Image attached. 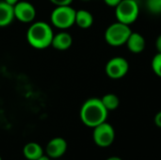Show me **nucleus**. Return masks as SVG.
I'll return each instance as SVG.
<instances>
[{
  "mask_svg": "<svg viewBox=\"0 0 161 160\" xmlns=\"http://www.w3.org/2000/svg\"><path fill=\"white\" fill-rule=\"evenodd\" d=\"M147 8L154 14L161 13V0H147Z\"/></svg>",
  "mask_w": 161,
  "mask_h": 160,
  "instance_id": "16",
  "label": "nucleus"
},
{
  "mask_svg": "<svg viewBox=\"0 0 161 160\" xmlns=\"http://www.w3.org/2000/svg\"><path fill=\"white\" fill-rule=\"evenodd\" d=\"M108 111L100 98H90L84 102L80 108V119L88 127H95L107 122Z\"/></svg>",
  "mask_w": 161,
  "mask_h": 160,
  "instance_id": "1",
  "label": "nucleus"
},
{
  "mask_svg": "<svg viewBox=\"0 0 161 160\" xmlns=\"http://www.w3.org/2000/svg\"><path fill=\"white\" fill-rule=\"evenodd\" d=\"M105 3L110 7H116L122 0H104Z\"/></svg>",
  "mask_w": 161,
  "mask_h": 160,
  "instance_id": "20",
  "label": "nucleus"
},
{
  "mask_svg": "<svg viewBox=\"0 0 161 160\" xmlns=\"http://www.w3.org/2000/svg\"><path fill=\"white\" fill-rule=\"evenodd\" d=\"M135 1H138V0H135Z\"/></svg>",
  "mask_w": 161,
  "mask_h": 160,
  "instance_id": "27",
  "label": "nucleus"
},
{
  "mask_svg": "<svg viewBox=\"0 0 161 160\" xmlns=\"http://www.w3.org/2000/svg\"><path fill=\"white\" fill-rule=\"evenodd\" d=\"M101 101H102L103 105L105 106V108L108 109V111L115 110L116 108H118V107L120 105V99L114 93H108V94L104 95L101 98Z\"/></svg>",
  "mask_w": 161,
  "mask_h": 160,
  "instance_id": "15",
  "label": "nucleus"
},
{
  "mask_svg": "<svg viewBox=\"0 0 161 160\" xmlns=\"http://www.w3.org/2000/svg\"><path fill=\"white\" fill-rule=\"evenodd\" d=\"M5 2H7L8 4L11 5V6H14L15 4H17L20 0H4Z\"/></svg>",
  "mask_w": 161,
  "mask_h": 160,
  "instance_id": "22",
  "label": "nucleus"
},
{
  "mask_svg": "<svg viewBox=\"0 0 161 160\" xmlns=\"http://www.w3.org/2000/svg\"><path fill=\"white\" fill-rule=\"evenodd\" d=\"M53 37L54 33L51 25L42 21L33 23L26 32L27 42L30 46L39 50L51 46Z\"/></svg>",
  "mask_w": 161,
  "mask_h": 160,
  "instance_id": "2",
  "label": "nucleus"
},
{
  "mask_svg": "<svg viewBox=\"0 0 161 160\" xmlns=\"http://www.w3.org/2000/svg\"><path fill=\"white\" fill-rule=\"evenodd\" d=\"M152 69L154 73L161 78V53H158L152 59Z\"/></svg>",
  "mask_w": 161,
  "mask_h": 160,
  "instance_id": "17",
  "label": "nucleus"
},
{
  "mask_svg": "<svg viewBox=\"0 0 161 160\" xmlns=\"http://www.w3.org/2000/svg\"><path fill=\"white\" fill-rule=\"evenodd\" d=\"M131 32L128 25L121 22L113 23L105 32V40L111 46H121L126 43Z\"/></svg>",
  "mask_w": 161,
  "mask_h": 160,
  "instance_id": "3",
  "label": "nucleus"
},
{
  "mask_svg": "<svg viewBox=\"0 0 161 160\" xmlns=\"http://www.w3.org/2000/svg\"><path fill=\"white\" fill-rule=\"evenodd\" d=\"M75 12L70 5L58 6L51 13V23L59 29H67L75 23Z\"/></svg>",
  "mask_w": 161,
  "mask_h": 160,
  "instance_id": "4",
  "label": "nucleus"
},
{
  "mask_svg": "<svg viewBox=\"0 0 161 160\" xmlns=\"http://www.w3.org/2000/svg\"><path fill=\"white\" fill-rule=\"evenodd\" d=\"M23 154L28 160H37L43 155L42 147L37 142H28L23 148Z\"/></svg>",
  "mask_w": 161,
  "mask_h": 160,
  "instance_id": "13",
  "label": "nucleus"
},
{
  "mask_svg": "<svg viewBox=\"0 0 161 160\" xmlns=\"http://www.w3.org/2000/svg\"><path fill=\"white\" fill-rule=\"evenodd\" d=\"M13 9L15 18L22 23H31L36 17V8L27 1L20 0L13 6Z\"/></svg>",
  "mask_w": 161,
  "mask_h": 160,
  "instance_id": "8",
  "label": "nucleus"
},
{
  "mask_svg": "<svg viewBox=\"0 0 161 160\" xmlns=\"http://www.w3.org/2000/svg\"><path fill=\"white\" fill-rule=\"evenodd\" d=\"M52 4H54L56 7L58 6H68L71 5L73 0H49Z\"/></svg>",
  "mask_w": 161,
  "mask_h": 160,
  "instance_id": "18",
  "label": "nucleus"
},
{
  "mask_svg": "<svg viewBox=\"0 0 161 160\" xmlns=\"http://www.w3.org/2000/svg\"><path fill=\"white\" fill-rule=\"evenodd\" d=\"M0 160H2V157H1V156H0Z\"/></svg>",
  "mask_w": 161,
  "mask_h": 160,
  "instance_id": "26",
  "label": "nucleus"
},
{
  "mask_svg": "<svg viewBox=\"0 0 161 160\" xmlns=\"http://www.w3.org/2000/svg\"><path fill=\"white\" fill-rule=\"evenodd\" d=\"M75 24L81 28H89L93 24V16L88 10H85V9L76 10Z\"/></svg>",
  "mask_w": 161,
  "mask_h": 160,
  "instance_id": "14",
  "label": "nucleus"
},
{
  "mask_svg": "<svg viewBox=\"0 0 161 160\" xmlns=\"http://www.w3.org/2000/svg\"><path fill=\"white\" fill-rule=\"evenodd\" d=\"M14 19L15 16H14L13 6L8 4L4 0H1L0 1V27H5L9 25Z\"/></svg>",
  "mask_w": 161,
  "mask_h": 160,
  "instance_id": "11",
  "label": "nucleus"
},
{
  "mask_svg": "<svg viewBox=\"0 0 161 160\" xmlns=\"http://www.w3.org/2000/svg\"><path fill=\"white\" fill-rule=\"evenodd\" d=\"M81 1H83V2H89V1H91V0H81Z\"/></svg>",
  "mask_w": 161,
  "mask_h": 160,
  "instance_id": "25",
  "label": "nucleus"
},
{
  "mask_svg": "<svg viewBox=\"0 0 161 160\" xmlns=\"http://www.w3.org/2000/svg\"><path fill=\"white\" fill-rule=\"evenodd\" d=\"M145 39L142 37V35L137 32H131L126 41V45L129 51L135 54L142 53L145 48Z\"/></svg>",
  "mask_w": 161,
  "mask_h": 160,
  "instance_id": "12",
  "label": "nucleus"
},
{
  "mask_svg": "<svg viewBox=\"0 0 161 160\" xmlns=\"http://www.w3.org/2000/svg\"><path fill=\"white\" fill-rule=\"evenodd\" d=\"M106 74L111 79H120L125 76L129 70L127 60L122 57H115L109 59L106 65Z\"/></svg>",
  "mask_w": 161,
  "mask_h": 160,
  "instance_id": "7",
  "label": "nucleus"
},
{
  "mask_svg": "<svg viewBox=\"0 0 161 160\" xmlns=\"http://www.w3.org/2000/svg\"><path fill=\"white\" fill-rule=\"evenodd\" d=\"M115 14L118 19V22H121L125 25L133 24L140 12L138 1L135 0H122L116 7Z\"/></svg>",
  "mask_w": 161,
  "mask_h": 160,
  "instance_id": "5",
  "label": "nucleus"
},
{
  "mask_svg": "<svg viewBox=\"0 0 161 160\" xmlns=\"http://www.w3.org/2000/svg\"><path fill=\"white\" fill-rule=\"evenodd\" d=\"M155 124L158 127L161 128V111L158 112L155 116Z\"/></svg>",
  "mask_w": 161,
  "mask_h": 160,
  "instance_id": "19",
  "label": "nucleus"
},
{
  "mask_svg": "<svg viewBox=\"0 0 161 160\" xmlns=\"http://www.w3.org/2000/svg\"><path fill=\"white\" fill-rule=\"evenodd\" d=\"M92 138L97 146L106 148L113 143L115 140V130L110 124L104 122L93 127Z\"/></svg>",
  "mask_w": 161,
  "mask_h": 160,
  "instance_id": "6",
  "label": "nucleus"
},
{
  "mask_svg": "<svg viewBox=\"0 0 161 160\" xmlns=\"http://www.w3.org/2000/svg\"><path fill=\"white\" fill-rule=\"evenodd\" d=\"M67 146V141L63 138H54L47 143L45 153L51 159H57L61 157L66 153Z\"/></svg>",
  "mask_w": 161,
  "mask_h": 160,
  "instance_id": "9",
  "label": "nucleus"
},
{
  "mask_svg": "<svg viewBox=\"0 0 161 160\" xmlns=\"http://www.w3.org/2000/svg\"><path fill=\"white\" fill-rule=\"evenodd\" d=\"M37 160H51V158H50L47 155H44V154H43L42 157H40Z\"/></svg>",
  "mask_w": 161,
  "mask_h": 160,
  "instance_id": "23",
  "label": "nucleus"
},
{
  "mask_svg": "<svg viewBox=\"0 0 161 160\" xmlns=\"http://www.w3.org/2000/svg\"><path fill=\"white\" fill-rule=\"evenodd\" d=\"M106 160H123L121 157H108V158H107Z\"/></svg>",
  "mask_w": 161,
  "mask_h": 160,
  "instance_id": "24",
  "label": "nucleus"
},
{
  "mask_svg": "<svg viewBox=\"0 0 161 160\" xmlns=\"http://www.w3.org/2000/svg\"><path fill=\"white\" fill-rule=\"evenodd\" d=\"M156 47H157L158 53H161V34L158 37L156 41Z\"/></svg>",
  "mask_w": 161,
  "mask_h": 160,
  "instance_id": "21",
  "label": "nucleus"
},
{
  "mask_svg": "<svg viewBox=\"0 0 161 160\" xmlns=\"http://www.w3.org/2000/svg\"><path fill=\"white\" fill-rule=\"evenodd\" d=\"M73 43V38L72 36L65 31L59 32L56 35H54L51 46H53L57 50L64 51L71 47Z\"/></svg>",
  "mask_w": 161,
  "mask_h": 160,
  "instance_id": "10",
  "label": "nucleus"
}]
</instances>
